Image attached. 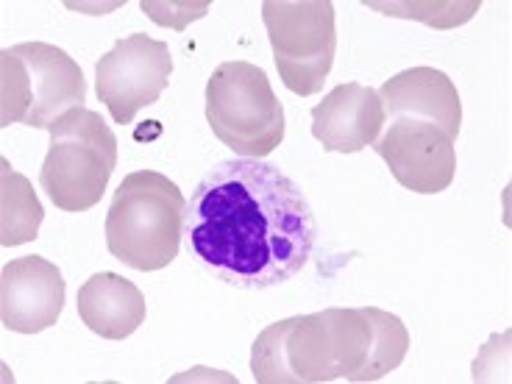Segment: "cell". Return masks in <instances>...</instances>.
I'll use <instances>...</instances> for the list:
<instances>
[{
	"mask_svg": "<svg viewBox=\"0 0 512 384\" xmlns=\"http://www.w3.org/2000/svg\"><path fill=\"white\" fill-rule=\"evenodd\" d=\"M376 145L387 170L404 190L437 195L451 187L457 173V148L443 128L415 117H396Z\"/></svg>",
	"mask_w": 512,
	"mask_h": 384,
	"instance_id": "9",
	"label": "cell"
},
{
	"mask_svg": "<svg viewBox=\"0 0 512 384\" xmlns=\"http://www.w3.org/2000/svg\"><path fill=\"white\" fill-rule=\"evenodd\" d=\"M184 237L198 265L237 290H270L307 268L318 237L304 190L265 159H226L187 201Z\"/></svg>",
	"mask_w": 512,
	"mask_h": 384,
	"instance_id": "1",
	"label": "cell"
},
{
	"mask_svg": "<svg viewBox=\"0 0 512 384\" xmlns=\"http://www.w3.org/2000/svg\"><path fill=\"white\" fill-rule=\"evenodd\" d=\"M187 198L179 184L156 173H128L106 212V248L126 268L151 273L179 256Z\"/></svg>",
	"mask_w": 512,
	"mask_h": 384,
	"instance_id": "3",
	"label": "cell"
},
{
	"mask_svg": "<svg viewBox=\"0 0 512 384\" xmlns=\"http://www.w3.org/2000/svg\"><path fill=\"white\" fill-rule=\"evenodd\" d=\"M78 318L103 340H126L140 329L148 315L145 295L134 282L117 273H95L76 295Z\"/></svg>",
	"mask_w": 512,
	"mask_h": 384,
	"instance_id": "13",
	"label": "cell"
},
{
	"mask_svg": "<svg viewBox=\"0 0 512 384\" xmlns=\"http://www.w3.org/2000/svg\"><path fill=\"white\" fill-rule=\"evenodd\" d=\"M273 59L284 87L301 98L323 90L337 51V23L329 0H265Z\"/></svg>",
	"mask_w": 512,
	"mask_h": 384,
	"instance_id": "7",
	"label": "cell"
},
{
	"mask_svg": "<svg viewBox=\"0 0 512 384\" xmlns=\"http://www.w3.org/2000/svg\"><path fill=\"white\" fill-rule=\"evenodd\" d=\"M206 120L212 134L243 159H265L284 140V106L256 64H220L206 84Z\"/></svg>",
	"mask_w": 512,
	"mask_h": 384,
	"instance_id": "6",
	"label": "cell"
},
{
	"mask_svg": "<svg viewBox=\"0 0 512 384\" xmlns=\"http://www.w3.org/2000/svg\"><path fill=\"white\" fill-rule=\"evenodd\" d=\"M170 73L173 59L167 42L151 39L148 34H131L117 39L115 48L98 59L95 92L117 126H128L140 109L162 98Z\"/></svg>",
	"mask_w": 512,
	"mask_h": 384,
	"instance_id": "8",
	"label": "cell"
},
{
	"mask_svg": "<svg viewBox=\"0 0 512 384\" xmlns=\"http://www.w3.org/2000/svg\"><path fill=\"white\" fill-rule=\"evenodd\" d=\"M0 167V245L14 248L37 240L45 209L23 173L12 170L6 159Z\"/></svg>",
	"mask_w": 512,
	"mask_h": 384,
	"instance_id": "14",
	"label": "cell"
},
{
	"mask_svg": "<svg viewBox=\"0 0 512 384\" xmlns=\"http://www.w3.org/2000/svg\"><path fill=\"white\" fill-rule=\"evenodd\" d=\"M0 126L23 123L51 128L56 120L84 106L87 84L76 59L48 42H23L0 53Z\"/></svg>",
	"mask_w": 512,
	"mask_h": 384,
	"instance_id": "5",
	"label": "cell"
},
{
	"mask_svg": "<svg viewBox=\"0 0 512 384\" xmlns=\"http://www.w3.org/2000/svg\"><path fill=\"white\" fill-rule=\"evenodd\" d=\"M39 184L62 212H87L103 198L117 167V137L92 109H73L51 128Z\"/></svg>",
	"mask_w": 512,
	"mask_h": 384,
	"instance_id": "4",
	"label": "cell"
},
{
	"mask_svg": "<svg viewBox=\"0 0 512 384\" xmlns=\"http://www.w3.org/2000/svg\"><path fill=\"white\" fill-rule=\"evenodd\" d=\"M64 309L62 270L42 256L12 259L0 273V320L9 332L39 334Z\"/></svg>",
	"mask_w": 512,
	"mask_h": 384,
	"instance_id": "10",
	"label": "cell"
},
{
	"mask_svg": "<svg viewBox=\"0 0 512 384\" xmlns=\"http://www.w3.org/2000/svg\"><path fill=\"white\" fill-rule=\"evenodd\" d=\"M379 92L362 84H337L312 109V137L329 154H359L379 140L384 126Z\"/></svg>",
	"mask_w": 512,
	"mask_h": 384,
	"instance_id": "11",
	"label": "cell"
},
{
	"mask_svg": "<svg viewBox=\"0 0 512 384\" xmlns=\"http://www.w3.org/2000/svg\"><path fill=\"white\" fill-rule=\"evenodd\" d=\"M384 115L415 117L443 128L451 140H457L462 126V103L454 81L435 67H410L390 81H384L382 90Z\"/></svg>",
	"mask_w": 512,
	"mask_h": 384,
	"instance_id": "12",
	"label": "cell"
},
{
	"mask_svg": "<svg viewBox=\"0 0 512 384\" xmlns=\"http://www.w3.org/2000/svg\"><path fill=\"white\" fill-rule=\"evenodd\" d=\"M410 351L404 320L379 307L323 309L279 320L251 348V371L262 384L379 382Z\"/></svg>",
	"mask_w": 512,
	"mask_h": 384,
	"instance_id": "2",
	"label": "cell"
}]
</instances>
